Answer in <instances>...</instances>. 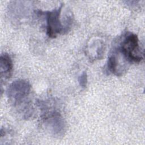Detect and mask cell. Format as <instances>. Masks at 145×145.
Wrapping results in <instances>:
<instances>
[{
	"label": "cell",
	"mask_w": 145,
	"mask_h": 145,
	"mask_svg": "<svg viewBox=\"0 0 145 145\" xmlns=\"http://www.w3.org/2000/svg\"><path fill=\"white\" fill-rule=\"evenodd\" d=\"M31 90L30 83L24 79H18L12 82L7 89V96L14 106L28 109V96Z\"/></svg>",
	"instance_id": "6da1fadb"
},
{
	"label": "cell",
	"mask_w": 145,
	"mask_h": 145,
	"mask_svg": "<svg viewBox=\"0 0 145 145\" xmlns=\"http://www.w3.org/2000/svg\"><path fill=\"white\" fill-rule=\"evenodd\" d=\"M118 52L129 62L138 63L143 59L138 36L132 33L124 36L118 46Z\"/></svg>",
	"instance_id": "7a4b0ae2"
},
{
	"label": "cell",
	"mask_w": 145,
	"mask_h": 145,
	"mask_svg": "<svg viewBox=\"0 0 145 145\" xmlns=\"http://www.w3.org/2000/svg\"><path fill=\"white\" fill-rule=\"evenodd\" d=\"M63 5L58 8L45 12L46 19V32L49 37L54 38L57 35L66 32L63 23L61 20Z\"/></svg>",
	"instance_id": "3957f363"
},
{
	"label": "cell",
	"mask_w": 145,
	"mask_h": 145,
	"mask_svg": "<svg viewBox=\"0 0 145 145\" xmlns=\"http://www.w3.org/2000/svg\"><path fill=\"white\" fill-rule=\"evenodd\" d=\"M45 122L48 129L55 135H63L65 130V123L58 112H50L45 117Z\"/></svg>",
	"instance_id": "277c9868"
},
{
	"label": "cell",
	"mask_w": 145,
	"mask_h": 145,
	"mask_svg": "<svg viewBox=\"0 0 145 145\" xmlns=\"http://www.w3.org/2000/svg\"><path fill=\"white\" fill-rule=\"evenodd\" d=\"M13 64L10 56L3 53L0 57V74L1 82L8 79L12 72Z\"/></svg>",
	"instance_id": "5b68a950"
},
{
	"label": "cell",
	"mask_w": 145,
	"mask_h": 145,
	"mask_svg": "<svg viewBox=\"0 0 145 145\" xmlns=\"http://www.w3.org/2000/svg\"><path fill=\"white\" fill-rule=\"evenodd\" d=\"M120 60L117 56L116 52L114 50L113 53L110 54L108 57L107 62V67L108 70L117 76H120L122 72L120 68Z\"/></svg>",
	"instance_id": "8992f818"
},
{
	"label": "cell",
	"mask_w": 145,
	"mask_h": 145,
	"mask_svg": "<svg viewBox=\"0 0 145 145\" xmlns=\"http://www.w3.org/2000/svg\"><path fill=\"white\" fill-rule=\"evenodd\" d=\"M104 44L102 41H95L92 42L89 47V52H92L89 55L90 58L93 59H98L103 57L104 53Z\"/></svg>",
	"instance_id": "52a82bcc"
},
{
	"label": "cell",
	"mask_w": 145,
	"mask_h": 145,
	"mask_svg": "<svg viewBox=\"0 0 145 145\" xmlns=\"http://www.w3.org/2000/svg\"><path fill=\"white\" fill-rule=\"evenodd\" d=\"M78 82L82 88H85L86 87L87 84V74L86 71H83L79 75L78 78Z\"/></svg>",
	"instance_id": "ba28073f"
}]
</instances>
